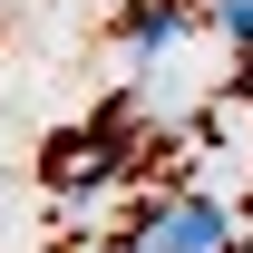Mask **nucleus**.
I'll list each match as a JSON object with an SVG mask.
<instances>
[{"label":"nucleus","instance_id":"nucleus-1","mask_svg":"<svg viewBox=\"0 0 253 253\" xmlns=\"http://www.w3.org/2000/svg\"><path fill=\"white\" fill-rule=\"evenodd\" d=\"M136 136H146V88L107 97L88 126H59V136L39 146V175H49L59 195H117L126 166H136Z\"/></svg>","mask_w":253,"mask_h":253},{"label":"nucleus","instance_id":"nucleus-2","mask_svg":"<svg viewBox=\"0 0 253 253\" xmlns=\"http://www.w3.org/2000/svg\"><path fill=\"white\" fill-rule=\"evenodd\" d=\"M205 20H214V30H224V39L253 59V0H205Z\"/></svg>","mask_w":253,"mask_h":253}]
</instances>
